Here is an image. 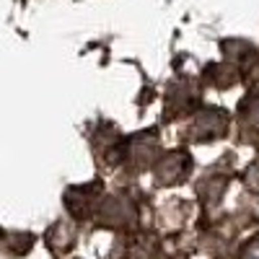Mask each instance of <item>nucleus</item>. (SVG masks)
Segmentation results:
<instances>
[{
  "instance_id": "nucleus-9",
  "label": "nucleus",
  "mask_w": 259,
  "mask_h": 259,
  "mask_svg": "<svg viewBox=\"0 0 259 259\" xmlns=\"http://www.w3.org/2000/svg\"><path fill=\"white\" fill-rule=\"evenodd\" d=\"M226 184H228V179L223 177V179H218V177H207L200 187H197V192H200V197L205 200V202H218V197L223 194V189H226Z\"/></svg>"
},
{
  "instance_id": "nucleus-4",
  "label": "nucleus",
  "mask_w": 259,
  "mask_h": 259,
  "mask_svg": "<svg viewBox=\"0 0 259 259\" xmlns=\"http://www.w3.org/2000/svg\"><path fill=\"white\" fill-rule=\"evenodd\" d=\"M158 140L153 133H143L138 138H127L122 143V158L124 163H130L133 168H148L153 161H158Z\"/></svg>"
},
{
  "instance_id": "nucleus-2",
  "label": "nucleus",
  "mask_w": 259,
  "mask_h": 259,
  "mask_svg": "<svg viewBox=\"0 0 259 259\" xmlns=\"http://www.w3.org/2000/svg\"><path fill=\"white\" fill-rule=\"evenodd\" d=\"M228 130V114L218 106H205V109L194 112V119L189 124V138L192 140H215V138H223Z\"/></svg>"
},
{
  "instance_id": "nucleus-7",
  "label": "nucleus",
  "mask_w": 259,
  "mask_h": 259,
  "mask_svg": "<svg viewBox=\"0 0 259 259\" xmlns=\"http://www.w3.org/2000/svg\"><path fill=\"white\" fill-rule=\"evenodd\" d=\"M205 78L215 85V89H231V85H236L241 80V73L236 65H207Z\"/></svg>"
},
{
  "instance_id": "nucleus-5",
  "label": "nucleus",
  "mask_w": 259,
  "mask_h": 259,
  "mask_svg": "<svg viewBox=\"0 0 259 259\" xmlns=\"http://www.w3.org/2000/svg\"><path fill=\"white\" fill-rule=\"evenodd\" d=\"M99 192H101V182H89V184L68 189V194H65V205H68L70 215H75L78 221L94 218V212H96V207L101 202Z\"/></svg>"
},
{
  "instance_id": "nucleus-3",
  "label": "nucleus",
  "mask_w": 259,
  "mask_h": 259,
  "mask_svg": "<svg viewBox=\"0 0 259 259\" xmlns=\"http://www.w3.org/2000/svg\"><path fill=\"white\" fill-rule=\"evenodd\" d=\"M192 171V158L187 150H171V153L161 156L153 163V174H156V184L161 187H171L187 179V174Z\"/></svg>"
},
{
  "instance_id": "nucleus-8",
  "label": "nucleus",
  "mask_w": 259,
  "mask_h": 259,
  "mask_svg": "<svg viewBox=\"0 0 259 259\" xmlns=\"http://www.w3.org/2000/svg\"><path fill=\"white\" fill-rule=\"evenodd\" d=\"M239 122L249 130H259V94H249L239 104Z\"/></svg>"
},
{
  "instance_id": "nucleus-10",
  "label": "nucleus",
  "mask_w": 259,
  "mask_h": 259,
  "mask_svg": "<svg viewBox=\"0 0 259 259\" xmlns=\"http://www.w3.org/2000/svg\"><path fill=\"white\" fill-rule=\"evenodd\" d=\"M241 259H259V236H254V239L244 246V254Z\"/></svg>"
},
{
  "instance_id": "nucleus-1",
  "label": "nucleus",
  "mask_w": 259,
  "mask_h": 259,
  "mask_svg": "<svg viewBox=\"0 0 259 259\" xmlns=\"http://www.w3.org/2000/svg\"><path fill=\"white\" fill-rule=\"evenodd\" d=\"M138 215L135 202L124 197V194H109V197H101L94 218H99L101 226H112V228H122L130 226Z\"/></svg>"
},
{
  "instance_id": "nucleus-6",
  "label": "nucleus",
  "mask_w": 259,
  "mask_h": 259,
  "mask_svg": "<svg viewBox=\"0 0 259 259\" xmlns=\"http://www.w3.org/2000/svg\"><path fill=\"white\" fill-rule=\"evenodd\" d=\"M197 112V91L184 80L179 83V91L177 89H168L166 96V117L174 119V117H187Z\"/></svg>"
}]
</instances>
